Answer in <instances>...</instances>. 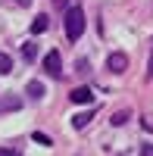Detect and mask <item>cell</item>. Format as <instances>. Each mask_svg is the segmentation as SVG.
<instances>
[{
	"instance_id": "1",
	"label": "cell",
	"mask_w": 153,
	"mask_h": 156,
	"mask_svg": "<svg viewBox=\"0 0 153 156\" xmlns=\"http://www.w3.org/2000/svg\"><path fill=\"white\" fill-rule=\"evenodd\" d=\"M66 34H69V41H78L84 34V9L81 6H69L66 9Z\"/></svg>"
},
{
	"instance_id": "2",
	"label": "cell",
	"mask_w": 153,
	"mask_h": 156,
	"mask_svg": "<svg viewBox=\"0 0 153 156\" xmlns=\"http://www.w3.org/2000/svg\"><path fill=\"white\" fill-rule=\"evenodd\" d=\"M44 72L50 78H62V59H59V50H50L44 56Z\"/></svg>"
},
{
	"instance_id": "3",
	"label": "cell",
	"mask_w": 153,
	"mask_h": 156,
	"mask_svg": "<svg viewBox=\"0 0 153 156\" xmlns=\"http://www.w3.org/2000/svg\"><path fill=\"white\" fill-rule=\"evenodd\" d=\"M106 69H109L112 75H122L125 69H128V56H125L122 50H116V53H109V56H106Z\"/></svg>"
},
{
	"instance_id": "4",
	"label": "cell",
	"mask_w": 153,
	"mask_h": 156,
	"mask_svg": "<svg viewBox=\"0 0 153 156\" xmlns=\"http://www.w3.org/2000/svg\"><path fill=\"white\" fill-rule=\"evenodd\" d=\"M69 100H72V103H91V100H94V90H91V87H75L72 94H69Z\"/></svg>"
},
{
	"instance_id": "5",
	"label": "cell",
	"mask_w": 153,
	"mask_h": 156,
	"mask_svg": "<svg viewBox=\"0 0 153 156\" xmlns=\"http://www.w3.org/2000/svg\"><path fill=\"white\" fill-rule=\"evenodd\" d=\"M22 109V97H6V100H0V115H3V112H19Z\"/></svg>"
},
{
	"instance_id": "6",
	"label": "cell",
	"mask_w": 153,
	"mask_h": 156,
	"mask_svg": "<svg viewBox=\"0 0 153 156\" xmlns=\"http://www.w3.org/2000/svg\"><path fill=\"white\" fill-rule=\"evenodd\" d=\"M91 119H94V109H87V112H78V115L72 119V128H75V131H84V128L91 125Z\"/></svg>"
},
{
	"instance_id": "7",
	"label": "cell",
	"mask_w": 153,
	"mask_h": 156,
	"mask_svg": "<svg viewBox=\"0 0 153 156\" xmlns=\"http://www.w3.org/2000/svg\"><path fill=\"white\" fill-rule=\"evenodd\" d=\"M25 94H28L31 100H44V94H47V87H44L41 81H28V87H25Z\"/></svg>"
},
{
	"instance_id": "8",
	"label": "cell",
	"mask_w": 153,
	"mask_h": 156,
	"mask_svg": "<svg viewBox=\"0 0 153 156\" xmlns=\"http://www.w3.org/2000/svg\"><path fill=\"white\" fill-rule=\"evenodd\" d=\"M47 25H50L47 16H37V19L31 22V34H44V31H47Z\"/></svg>"
},
{
	"instance_id": "9",
	"label": "cell",
	"mask_w": 153,
	"mask_h": 156,
	"mask_svg": "<svg viewBox=\"0 0 153 156\" xmlns=\"http://www.w3.org/2000/svg\"><path fill=\"white\" fill-rule=\"evenodd\" d=\"M22 56H25V59L31 62V59L37 56V44H34V41H28V44H22Z\"/></svg>"
},
{
	"instance_id": "10",
	"label": "cell",
	"mask_w": 153,
	"mask_h": 156,
	"mask_svg": "<svg viewBox=\"0 0 153 156\" xmlns=\"http://www.w3.org/2000/svg\"><path fill=\"white\" fill-rule=\"evenodd\" d=\"M9 72H12V59L6 53H0V75H9Z\"/></svg>"
},
{
	"instance_id": "11",
	"label": "cell",
	"mask_w": 153,
	"mask_h": 156,
	"mask_svg": "<svg viewBox=\"0 0 153 156\" xmlns=\"http://www.w3.org/2000/svg\"><path fill=\"white\" fill-rule=\"evenodd\" d=\"M128 115H131L128 109H119L116 115H112V125H125V122H128Z\"/></svg>"
},
{
	"instance_id": "12",
	"label": "cell",
	"mask_w": 153,
	"mask_h": 156,
	"mask_svg": "<svg viewBox=\"0 0 153 156\" xmlns=\"http://www.w3.org/2000/svg\"><path fill=\"white\" fill-rule=\"evenodd\" d=\"M0 156H22L19 147H0Z\"/></svg>"
},
{
	"instance_id": "13",
	"label": "cell",
	"mask_w": 153,
	"mask_h": 156,
	"mask_svg": "<svg viewBox=\"0 0 153 156\" xmlns=\"http://www.w3.org/2000/svg\"><path fill=\"white\" fill-rule=\"evenodd\" d=\"M147 81H153V44H150V62H147Z\"/></svg>"
},
{
	"instance_id": "14",
	"label": "cell",
	"mask_w": 153,
	"mask_h": 156,
	"mask_svg": "<svg viewBox=\"0 0 153 156\" xmlns=\"http://www.w3.org/2000/svg\"><path fill=\"white\" fill-rule=\"evenodd\" d=\"M3 3H16V6H31V0H3Z\"/></svg>"
},
{
	"instance_id": "15",
	"label": "cell",
	"mask_w": 153,
	"mask_h": 156,
	"mask_svg": "<svg viewBox=\"0 0 153 156\" xmlns=\"http://www.w3.org/2000/svg\"><path fill=\"white\" fill-rule=\"evenodd\" d=\"M141 156H153V144H144L141 147Z\"/></svg>"
},
{
	"instance_id": "16",
	"label": "cell",
	"mask_w": 153,
	"mask_h": 156,
	"mask_svg": "<svg viewBox=\"0 0 153 156\" xmlns=\"http://www.w3.org/2000/svg\"><path fill=\"white\" fill-rule=\"evenodd\" d=\"M53 3H56L59 9H69V0H53Z\"/></svg>"
}]
</instances>
